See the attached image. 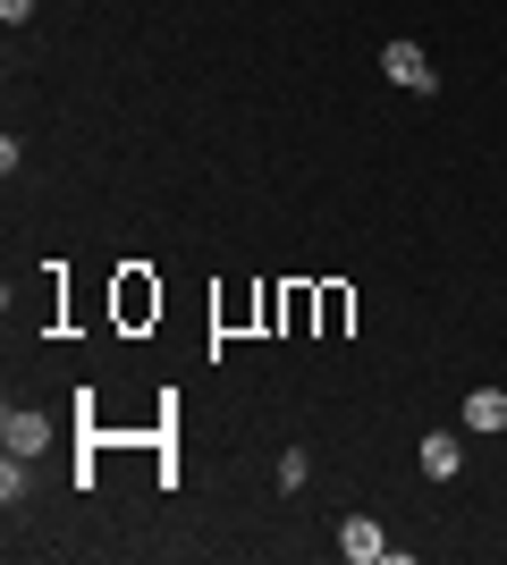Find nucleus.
Instances as JSON below:
<instances>
[{
	"label": "nucleus",
	"instance_id": "1",
	"mask_svg": "<svg viewBox=\"0 0 507 565\" xmlns=\"http://www.w3.org/2000/svg\"><path fill=\"white\" fill-rule=\"evenodd\" d=\"M381 76H389V85H406V94H432V85H440V68L423 60V43H389L381 51Z\"/></svg>",
	"mask_w": 507,
	"mask_h": 565
},
{
	"label": "nucleus",
	"instance_id": "2",
	"mask_svg": "<svg viewBox=\"0 0 507 565\" xmlns=\"http://www.w3.org/2000/svg\"><path fill=\"white\" fill-rule=\"evenodd\" d=\"M0 448H9V456H43L51 448V423L34 414V405H9V414H0Z\"/></svg>",
	"mask_w": 507,
	"mask_h": 565
},
{
	"label": "nucleus",
	"instance_id": "3",
	"mask_svg": "<svg viewBox=\"0 0 507 565\" xmlns=\"http://www.w3.org/2000/svg\"><path fill=\"white\" fill-rule=\"evenodd\" d=\"M338 557H347V565H372V557H398V548L381 541V523H372V515H347V523H338Z\"/></svg>",
	"mask_w": 507,
	"mask_h": 565
},
{
	"label": "nucleus",
	"instance_id": "4",
	"mask_svg": "<svg viewBox=\"0 0 507 565\" xmlns=\"http://www.w3.org/2000/svg\"><path fill=\"white\" fill-rule=\"evenodd\" d=\"M465 430L499 439V430H507V388H474V397H465Z\"/></svg>",
	"mask_w": 507,
	"mask_h": 565
},
{
	"label": "nucleus",
	"instance_id": "7",
	"mask_svg": "<svg viewBox=\"0 0 507 565\" xmlns=\"http://www.w3.org/2000/svg\"><path fill=\"white\" fill-rule=\"evenodd\" d=\"M34 18V0H0V25H25Z\"/></svg>",
	"mask_w": 507,
	"mask_h": 565
},
{
	"label": "nucleus",
	"instance_id": "5",
	"mask_svg": "<svg viewBox=\"0 0 507 565\" xmlns=\"http://www.w3.org/2000/svg\"><path fill=\"white\" fill-rule=\"evenodd\" d=\"M457 465H465L457 430H432V439H423V481H457Z\"/></svg>",
	"mask_w": 507,
	"mask_h": 565
},
{
	"label": "nucleus",
	"instance_id": "6",
	"mask_svg": "<svg viewBox=\"0 0 507 565\" xmlns=\"http://www.w3.org/2000/svg\"><path fill=\"white\" fill-rule=\"evenodd\" d=\"M25 490H34V472H25V456H9V465H0V498H9V507H18Z\"/></svg>",
	"mask_w": 507,
	"mask_h": 565
}]
</instances>
